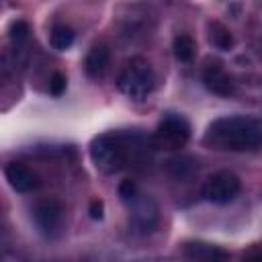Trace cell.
Returning <instances> with one entry per match:
<instances>
[{
    "instance_id": "6da1fadb",
    "label": "cell",
    "mask_w": 262,
    "mask_h": 262,
    "mask_svg": "<svg viewBox=\"0 0 262 262\" xmlns=\"http://www.w3.org/2000/svg\"><path fill=\"white\" fill-rule=\"evenodd\" d=\"M90 160L96 170L115 174L147 160L149 139L139 129H117L104 131L90 141Z\"/></svg>"
},
{
    "instance_id": "7a4b0ae2",
    "label": "cell",
    "mask_w": 262,
    "mask_h": 262,
    "mask_svg": "<svg viewBox=\"0 0 262 262\" xmlns=\"http://www.w3.org/2000/svg\"><path fill=\"white\" fill-rule=\"evenodd\" d=\"M203 143L215 151L262 149V117L227 115L209 123Z\"/></svg>"
},
{
    "instance_id": "3957f363",
    "label": "cell",
    "mask_w": 262,
    "mask_h": 262,
    "mask_svg": "<svg viewBox=\"0 0 262 262\" xmlns=\"http://www.w3.org/2000/svg\"><path fill=\"white\" fill-rule=\"evenodd\" d=\"M117 88L131 102H145L156 88V76L151 66L141 57L131 59L119 74Z\"/></svg>"
},
{
    "instance_id": "277c9868",
    "label": "cell",
    "mask_w": 262,
    "mask_h": 262,
    "mask_svg": "<svg viewBox=\"0 0 262 262\" xmlns=\"http://www.w3.org/2000/svg\"><path fill=\"white\" fill-rule=\"evenodd\" d=\"M190 139V123L180 113H164L156 133H154V145L162 149H180Z\"/></svg>"
},
{
    "instance_id": "5b68a950",
    "label": "cell",
    "mask_w": 262,
    "mask_h": 262,
    "mask_svg": "<svg viewBox=\"0 0 262 262\" xmlns=\"http://www.w3.org/2000/svg\"><path fill=\"white\" fill-rule=\"evenodd\" d=\"M129 209V223L135 231L139 233H149L160 219V209L158 203L154 201L151 194H145L141 190H137L133 196H129L127 201H123Z\"/></svg>"
},
{
    "instance_id": "8992f818",
    "label": "cell",
    "mask_w": 262,
    "mask_h": 262,
    "mask_svg": "<svg viewBox=\"0 0 262 262\" xmlns=\"http://www.w3.org/2000/svg\"><path fill=\"white\" fill-rule=\"evenodd\" d=\"M239 190H242V180L233 172L221 170L205 180L201 188V196L213 205H227L239 194Z\"/></svg>"
},
{
    "instance_id": "52a82bcc",
    "label": "cell",
    "mask_w": 262,
    "mask_h": 262,
    "mask_svg": "<svg viewBox=\"0 0 262 262\" xmlns=\"http://www.w3.org/2000/svg\"><path fill=\"white\" fill-rule=\"evenodd\" d=\"M33 221L43 235H55L63 223V205L57 199H43L33 207Z\"/></svg>"
},
{
    "instance_id": "ba28073f",
    "label": "cell",
    "mask_w": 262,
    "mask_h": 262,
    "mask_svg": "<svg viewBox=\"0 0 262 262\" xmlns=\"http://www.w3.org/2000/svg\"><path fill=\"white\" fill-rule=\"evenodd\" d=\"M180 254L186 262H227L229 258V254L221 246L201 239L184 242L180 246Z\"/></svg>"
},
{
    "instance_id": "9c48e42d",
    "label": "cell",
    "mask_w": 262,
    "mask_h": 262,
    "mask_svg": "<svg viewBox=\"0 0 262 262\" xmlns=\"http://www.w3.org/2000/svg\"><path fill=\"white\" fill-rule=\"evenodd\" d=\"M4 176L10 184V188L16 192H33L41 186L39 174L23 162H8L4 166Z\"/></svg>"
},
{
    "instance_id": "30bf717a",
    "label": "cell",
    "mask_w": 262,
    "mask_h": 262,
    "mask_svg": "<svg viewBox=\"0 0 262 262\" xmlns=\"http://www.w3.org/2000/svg\"><path fill=\"white\" fill-rule=\"evenodd\" d=\"M203 84L207 86L209 92L217 96H229L233 94V80L225 72L223 63L219 61H209L203 70Z\"/></svg>"
},
{
    "instance_id": "8fae6325",
    "label": "cell",
    "mask_w": 262,
    "mask_h": 262,
    "mask_svg": "<svg viewBox=\"0 0 262 262\" xmlns=\"http://www.w3.org/2000/svg\"><path fill=\"white\" fill-rule=\"evenodd\" d=\"M108 63H111V51L106 45L98 43L94 47H90V51L86 53V59H84V72L88 74V78L92 80H100L106 70H108Z\"/></svg>"
},
{
    "instance_id": "7c38bea8",
    "label": "cell",
    "mask_w": 262,
    "mask_h": 262,
    "mask_svg": "<svg viewBox=\"0 0 262 262\" xmlns=\"http://www.w3.org/2000/svg\"><path fill=\"white\" fill-rule=\"evenodd\" d=\"M74 41H76V33H74L72 27H68V25H53L51 27L49 43H51L53 49L66 51V49H70L74 45Z\"/></svg>"
},
{
    "instance_id": "4fadbf2b",
    "label": "cell",
    "mask_w": 262,
    "mask_h": 262,
    "mask_svg": "<svg viewBox=\"0 0 262 262\" xmlns=\"http://www.w3.org/2000/svg\"><path fill=\"white\" fill-rule=\"evenodd\" d=\"M209 43L221 51H227L233 45V35L225 25H221L219 20H213L209 23Z\"/></svg>"
},
{
    "instance_id": "5bb4252c",
    "label": "cell",
    "mask_w": 262,
    "mask_h": 262,
    "mask_svg": "<svg viewBox=\"0 0 262 262\" xmlns=\"http://www.w3.org/2000/svg\"><path fill=\"white\" fill-rule=\"evenodd\" d=\"M172 51H174V57L178 61H192L194 57V51H196V43L190 35L186 33H180L174 37V43H172Z\"/></svg>"
},
{
    "instance_id": "9a60e30c",
    "label": "cell",
    "mask_w": 262,
    "mask_h": 262,
    "mask_svg": "<svg viewBox=\"0 0 262 262\" xmlns=\"http://www.w3.org/2000/svg\"><path fill=\"white\" fill-rule=\"evenodd\" d=\"M8 33H10V39L16 43V47L23 45L29 39V25H27V20H14L10 25V31Z\"/></svg>"
},
{
    "instance_id": "2e32d148",
    "label": "cell",
    "mask_w": 262,
    "mask_h": 262,
    "mask_svg": "<svg viewBox=\"0 0 262 262\" xmlns=\"http://www.w3.org/2000/svg\"><path fill=\"white\" fill-rule=\"evenodd\" d=\"M66 86H68L66 76H63L61 72H55V74L51 76V80H49V92H51L53 96H61V94L66 92Z\"/></svg>"
},
{
    "instance_id": "e0dca14e",
    "label": "cell",
    "mask_w": 262,
    "mask_h": 262,
    "mask_svg": "<svg viewBox=\"0 0 262 262\" xmlns=\"http://www.w3.org/2000/svg\"><path fill=\"white\" fill-rule=\"evenodd\" d=\"M88 213H90V217H92V219H102V215H104V203H102V201H98V199L90 201Z\"/></svg>"
},
{
    "instance_id": "ac0fdd59",
    "label": "cell",
    "mask_w": 262,
    "mask_h": 262,
    "mask_svg": "<svg viewBox=\"0 0 262 262\" xmlns=\"http://www.w3.org/2000/svg\"><path fill=\"white\" fill-rule=\"evenodd\" d=\"M244 262H262V252H252L244 258Z\"/></svg>"
},
{
    "instance_id": "d6986e66",
    "label": "cell",
    "mask_w": 262,
    "mask_h": 262,
    "mask_svg": "<svg viewBox=\"0 0 262 262\" xmlns=\"http://www.w3.org/2000/svg\"><path fill=\"white\" fill-rule=\"evenodd\" d=\"M260 55H262V41H260Z\"/></svg>"
}]
</instances>
